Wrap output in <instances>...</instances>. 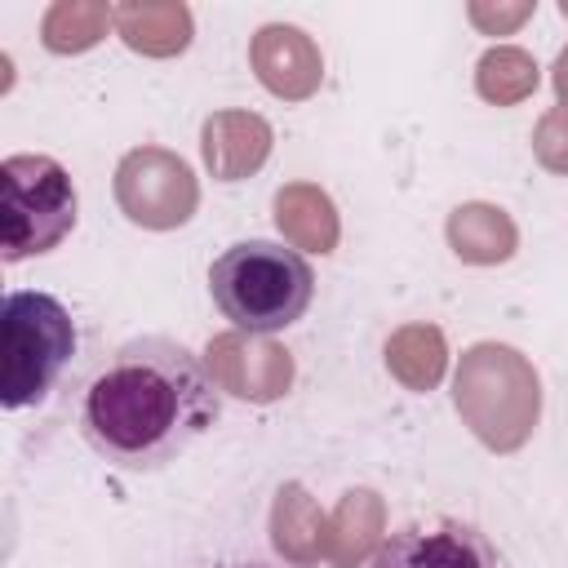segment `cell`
<instances>
[{"label":"cell","mask_w":568,"mask_h":568,"mask_svg":"<svg viewBox=\"0 0 568 568\" xmlns=\"http://www.w3.org/2000/svg\"><path fill=\"white\" fill-rule=\"evenodd\" d=\"M75 226V186L53 155H9L0 164V253L4 262L58 248Z\"/></svg>","instance_id":"5"},{"label":"cell","mask_w":568,"mask_h":568,"mask_svg":"<svg viewBox=\"0 0 568 568\" xmlns=\"http://www.w3.org/2000/svg\"><path fill=\"white\" fill-rule=\"evenodd\" d=\"M106 22H115V9L106 4H84V0H58L44 13V44L53 53H80L102 40Z\"/></svg>","instance_id":"16"},{"label":"cell","mask_w":568,"mask_h":568,"mask_svg":"<svg viewBox=\"0 0 568 568\" xmlns=\"http://www.w3.org/2000/svg\"><path fill=\"white\" fill-rule=\"evenodd\" d=\"M75 355L71 311L36 288H13L0 302V404H40Z\"/></svg>","instance_id":"3"},{"label":"cell","mask_w":568,"mask_h":568,"mask_svg":"<svg viewBox=\"0 0 568 568\" xmlns=\"http://www.w3.org/2000/svg\"><path fill=\"white\" fill-rule=\"evenodd\" d=\"M222 413V386L178 337H133L89 377L80 430L115 470H160L182 457Z\"/></svg>","instance_id":"1"},{"label":"cell","mask_w":568,"mask_h":568,"mask_svg":"<svg viewBox=\"0 0 568 568\" xmlns=\"http://www.w3.org/2000/svg\"><path fill=\"white\" fill-rule=\"evenodd\" d=\"M275 222L280 231L311 253H333L337 244V213L333 200L311 182H288L275 191Z\"/></svg>","instance_id":"12"},{"label":"cell","mask_w":568,"mask_h":568,"mask_svg":"<svg viewBox=\"0 0 568 568\" xmlns=\"http://www.w3.org/2000/svg\"><path fill=\"white\" fill-rule=\"evenodd\" d=\"M386 364L408 390H430L444 373V337L430 324H408L386 342Z\"/></svg>","instance_id":"14"},{"label":"cell","mask_w":568,"mask_h":568,"mask_svg":"<svg viewBox=\"0 0 568 568\" xmlns=\"http://www.w3.org/2000/svg\"><path fill=\"white\" fill-rule=\"evenodd\" d=\"M532 151H537V160H541L546 169L568 173V106L541 115L537 138H532Z\"/></svg>","instance_id":"17"},{"label":"cell","mask_w":568,"mask_h":568,"mask_svg":"<svg viewBox=\"0 0 568 568\" xmlns=\"http://www.w3.org/2000/svg\"><path fill=\"white\" fill-rule=\"evenodd\" d=\"M200 146H204V164L213 169V178L235 182L262 169V160L271 155V124L253 111H217L204 120Z\"/></svg>","instance_id":"10"},{"label":"cell","mask_w":568,"mask_h":568,"mask_svg":"<svg viewBox=\"0 0 568 568\" xmlns=\"http://www.w3.org/2000/svg\"><path fill=\"white\" fill-rule=\"evenodd\" d=\"M209 293L235 333H280L297 324L315 297L311 262L275 240H240L209 266Z\"/></svg>","instance_id":"2"},{"label":"cell","mask_w":568,"mask_h":568,"mask_svg":"<svg viewBox=\"0 0 568 568\" xmlns=\"http://www.w3.org/2000/svg\"><path fill=\"white\" fill-rule=\"evenodd\" d=\"M115 204L146 231H173L195 213L200 186L182 155L164 146H138L115 169Z\"/></svg>","instance_id":"6"},{"label":"cell","mask_w":568,"mask_h":568,"mask_svg":"<svg viewBox=\"0 0 568 568\" xmlns=\"http://www.w3.org/2000/svg\"><path fill=\"white\" fill-rule=\"evenodd\" d=\"M453 399L466 426L497 453L519 448L541 413V386L532 364L501 342H479L462 355L453 377Z\"/></svg>","instance_id":"4"},{"label":"cell","mask_w":568,"mask_h":568,"mask_svg":"<svg viewBox=\"0 0 568 568\" xmlns=\"http://www.w3.org/2000/svg\"><path fill=\"white\" fill-rule=\"evenodd\" d=\"M209 373H213V382L222 390H231L240 399L266 404V399H275V395L288 390L293 359L280 346L253 342V333H248V342L240 333H226V337H213L209 342Z\"/></svg>","instance_id":"9"},{"label":"cell","mask_w":568,"mask_h":568,"mask_svg":"<svg viewBox=\"0 0 568 568\" xmlns=\"http://www.w3.org/2000/svg\"><path fill=\"white\" fill-rule=\"evenodd\" d=\"M448 244L462 262H506L515 253V222L493 204H462L448 217Z\"/></svg>","instance_id":"13"},{"label":"cell","mask_w":568,"mask_h":568,"mask_svg":"<svg viewBox=\"0 0 568 568\" xmlns=\"http://www.w3.org/2000/svg\"><path fill=\"white\" fill-rule=\"evenodd\" d=\"M248 62H253L257 80L288 102L311 98L324 80V58H320L315 40L293 22H266L248 40Z\"/></svg>","instance_id":"8"},{"label":"cell","mask_w":568,"mask_h":568,"mask_svg":"<svg viewBox=\"0 0 568 568\" xmlns=\"http://www.w3.org/2000/svg\"><path fill=\"white\" fill-rule=\"evenodd\" d=\"M475 89L497 102V106H510L519 98H528L537 89V62L532 53L515 49V44H497L479 58V71H475Z\"/></svg>","instance_id":"15"},{"label":"cell","mask_w":568,"mask_h":568,"mask_svg":"<svg viewBox=\"0 0 568 568\" xmlns=\"http://www.w3.org/2000/svg\"><path fill=\"white\" fill-rule=\"evenodd\" d=\"M115 31L129 49L138 53H155V58H169V53H182L191 44V9L178 4V0H142V4H120L115 9Z\"/></svg>","instance_id":"11"},{"label":"cell","mask_w":568,"mask_h":568,"mask_svg":"<svg viewBox=\"0 0 568 568\" xmlns=\"http://www.w3.org/2000/svg\"><path fill=\"white\" fill-rule=\"evenodd\" d=\"M555 93H559V102L568 106V44H564L559 58H555Z\"/></svg>","instance_id":"18"},{"label":"cell","mask_w":568,"mask_h":568,"mask_svg":"<svg viewBox=\"0 0 568 568\" xmlns=\"http://www.w3.org/2000/svg\"><path fill=\"white\" fill-rule=\"evenodd\" d=\"M373 568H510L488 532L466 519H408L386 532Z\"/></svg>","instance_id":"7"}]
</instances>
